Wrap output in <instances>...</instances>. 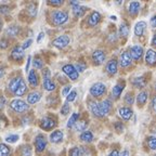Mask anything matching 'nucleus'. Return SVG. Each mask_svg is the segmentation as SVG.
<instances>
[{
	"label": "nucleus",
	"mask_w": 156,
	"mask_h": 156,
	"mask_svg": "<svg viewBox=\"0 0 156 156\" xmlns=\"http://www.w3.org/2000/svg\"><path fill=\"white\" fill-rule=\"evenodd\" d=\"M108 156H119V153H118V151H117V150H114V151H113Z\"/></svg>",
	"instance_id": "55"
},
{
	"label": "nucleus",
	"mask_w": 156,
	"mask_h": 156,
	"mask_svg": "<svg viewBox=\"0 0 156 156\" xmlns=\"http://www.w3.org/2000/svg\"><path fill=\"white\" fill-rule=\"evenodd\" d=\"M86 10L87 8L86 7H81L80 5H76V7H73V12H74V15L76 17H81L83 14H85Z\"/></svg>",
	"instance_id": "26"
},
{
	"label": "nucleus",
	"mask_w": 156,
	"mask_h": 156,
	"mask_svg": "<svg viewBox=\"0 0 156 156\" xmlns=\"http://www.w3.org/2000/svg\"><path fill=\"white\" fill-rule=\"evenodd\" d=\"M152 106H153L154 111H156V97L153 98V100H152Z\"/></svg>",
	"instance_id": "54"
},
{
	"label": "nucleus",
	"mask_w": 156,
	"mask_h": 156,
	"mask_svg": "<svg viewBox=\"0 0 156 156\" xmlns=\"http://www.w3.org/2000/svg\"><path fill=\"white\" fill-rule=\"evenodd\" d=\"M115 128H116V130L118 132H122V130H124V126H122V122H115Z\"/></svg>",
	"instance_id": "48"
},
{
	"label": "nucleus",
	"mask_w": 156,
	"mask_h": 156,
	"mask_svg": "<svg viewBox=\"0 0 156 156\" xmlns=\"http://www.w3.org/2000/svg\"><path fill=\"white\" fill-rule=\"evenodd\" d=\"M35 145H36V150L38 152H42L46 149L47 145V140L42 134H38L35 139Z\"/></svg>",
	"instance_id": "7"
},
{
	"label": "nucleus",
	"mask_w": 156,
	"mask_h": 156,
	"mask_svg": "<svg viewBox=\"0 0 156 156\" xmlns=\"http://www.w3.org/2000/svg\"><path fill=\"white\" fill-rule=\"evenodd\" d=\"M154 156H156V155H154Z\"/></svg>",
	"instance_id": "64"
},
{
	"label": "nucleus",
	"mask_w": 156,
	"mask_h": 156,
	"mask_svg": "<svg viewBox=\"0 0 156 156\" xmlns=\"http://www.w3.org/2000/svg\"><path fill=\"white\" fill-rule=\"evenodd\" d=\"M28 83H30L32 87H37V85H38V78H37V75H36V73H35V71L29 72Z\"/></svg>",
	"instance_id": "28"
},
{
	"label": "nucleus",
	"mask_w": 156,
	"mask_h": 156,
	"mask_svg": "<svg viewBox=\"0 0 156 156\" xmlns=\"http://www.w3.org/2000/svg\"><path fill=\"white\" fill-rule=\"evenodd\" d=\"M34 66L35 68H38V69H40V68H42V66H44V62H42V60L40 58H36L34 60Z\"/></svg>",
	"instance_id": "38"
},
{
	"label": "nucleus",
	"mask_w": 156,
	"mask_h": 156,
	"mask_svg": "<svg viewBox=\"0 0 156 156\" xmlns=\"http://www.w3.org/2000/svg\"><path fill=\"white\" fill-rule=\"evenodd\" d=\"M61 113H62V115H67L68 113H69V105H68L67 102L63 104V106H62V108H61Z\"/></svg>",
	"instance_id": "42"
},
{
	"label": "nucleus",
	"mask_w": 156,
	"mask_h": 156,
	"mask_svg": "<svg viewBox=\"0 0 156 156\" xmlns=\"http://www.w3.org/2000/svg\"><path fill=\"white\" fill-rule=\"evenodd\" d=\"M40 98H41V94L39 92L29 93V94L27 95V103H29V104H35V103H37L40 100Z\"/></svg>",
	"instance_id": "21"
},
{
	"label": "nucleus",
	"mask_w": 156,
	"mask_h": 156,
	"mask_svg": "<svg viewBox=\"0 0 156 156\" xmlns=\"http://www.w3.org/2000/svg\"><path fill=\"white\" fill-rule=\"evenodd\" d=\"M120 156H129V151H128V150H125Z\"/></svg>",
	"instance_id": "58"
},
{
	"label": "nucleus",
	"mask_w": 156,
	"mask_h": 156,
	"mask_svg": "<svg viewBox=\"0 0 156 156\" xmlns=\"http://www.w3.org/2000/svg\"><path fill=\"white\" fill-rule=\"evenodd\" d=\"M133 85L136 86V88H143V87H145L146 81L143 77H138V78H136V79H133Z\"/></svg>",
	"instance_id": "31"
},
{
	"label": "nucleus",
	"mask_w": 156,
	"mask_h": 156,
	"mask_svg": "<svg viewBox=\"0 0 156 156\" xmlns=\"http://www.w3.org/2000/svg\"><path fill=\"white\" fill-rule=\"evenodd\" d=\"M17 140H19V136L17 134H12V136H9L5 138V141L8 143H15Z\"/></svg>",
	"instance_id": "39"
},
{
	"label": "nucleus",
	"mask_w": 156,
	"mask_h": 156,
	"mask_svg": "<svg viewBox=\"0 0 156 156\" xmlns=\"http://www.w3.org/2000/svg\"><path fill=\"white\" fill-rule=\"evenodd\" d=\"M80 139L85 142H91L93 140V134L91 131H83L80 134Z\"/></svg>",
	"instance_id": "29"
},
{
	"label": "nucleus",
	"mask_w": 156,
	"mask_h": 156,
	"mask_svg": "<svg viewBox=\"0 0 156 156\" xmlns=\"http://www.w3.org/2000/svg\"><path fill=\"white\" fill-rule=\"evenodd\" d=\"M54 126H55V122L51 119L50 117H44L40 122V127L44 130H51Z\"/></svg>",
	"instance_id": "9"
},
{
	"label": "nucleus",
	"mask_w": 156,
	"mask_h": 156,
	"mask_svg": "<svg viewBox=\"0 0 156 156\" xmlns=\"http://www.w3.org/2000/svg\"><path fill=\"white\" fill-rule=\"evenodd\" d=\"M69 156H79V147H73L69 151Z\"/></svg>",
	"instance_id": "46"
},
{
	"label": "nucleus",
	"mask_w": 156,
	"mask_h": 156,
	"mask_svg": "<svg viewBox=\"0 0 156 156\" xmlns=\"http://www.w3.org/2000/svg\"><path fill=\"white\" fill-rule=\"evenodd\" d=\"M92 60H93V62H94V64H97V65H100V64H102L103 62H104L105 53L103 51H101V50H97V51L93 52Z\"/></svg>",
	"instance_id": "11"
},
{
	"label": "nucleus",
	"mask_w": 156,
	"mask_h": 156,
	"mask_svg": "<svg viewBox=\"0 0 156 156\" xmlns=\"http://www.w3.org/2000/svg\"><path fill=\"white\" fill-rule=\"evenodd\" d=\"M146 142H147V145H149V147L151 150H156V136H149L147 138V140H146Z\"/></svg>",
	"instance_id": "34"
},
{
	"label": "nucleus",
	"mask_w": 156,
	"mask_h": 156,
	"mask_svg": "<svg viewBox=\"0 0 156 156\" xmlns=\"http://www.w3.org/2000/svg\"><path fill=\"white\" fill-rule=\"evenodd\" d=\"M28 11L30 12V14L34 16V15L37 13V7L35 5H28Z\"/></svg>",
	"instance_id": "45"
},
{
	"label": "nucleus",
	"mask_w": 156,
	"mask_h": 156,
	"mask_svg": "<svg viewBox=\"0 0 156 156\" xmlns=\"http://www.w3.org/2000/svg\"><path fill=\"white\" fill-rule=\"evenodd\" d=\"M106 71L108 74H111V75H115V74L117 73V61L116 60H111L108 63H107L106 65Z\"/></svg>",
	"instance_id": "18"
},
{
	"label": "nucleus",
	"mask_w": 156,
	"mask_h": 156,
	"mask_svg": "<svg viewBox=\"0 0 156 156\" xmlns=\"http://www.w3.org/2000/svg\"><path fill=\"white\" fill-rule=\"evenodd\" d=\"M71 5H73V7H76V5H79V2H78V1H71Z\"/></svg>",
	"instance_id": "61"
},
{
	"label": "nucleus",
	"mask_w": 156,
	"mask_h": 156,
	"mask_svg": "<svg viewBox=\"0 0 156 156\" xmlns=\"http://www.w3.org/2000/svg\"><path fill=\"white\" fill-rule=\"evenodd\" d=\"M76 95H77V92L75 90L71 91V92L67 94V98H66V100H67V103L68 102H73L74 100L76 99Z\"/></svg>",
	"instance_id": "40"
},
{
	"label": "nucleus",
	"mask_w": 156,
	"mask_h": 156,
	"mask_svg": "<svg viewBox=\"0 0 156 156\" xmlns=\"http://www.w3.org/2000/svg\"><path fill=\"white\" fill-rule=\"evenodd\" d=\"M19 30L20 29L17 26H10L9 28L7 29V34L11 37H15L17 35V33H19Z\"/></svg>",
	"instance_id": "35"
},
{
	"label": "nucleus",
	"mask_w": 156,
	"mask_h": 156,
	"mask_svg": "<svg viewBox=\"0 0 156 156\" xmlns=\"http://www.w3.org/2000/svg\"><path fill=\"white\" fill-rule=\"evenodd\" d=\"M105 90H106V87H105L104 83H97L90 88V94L92 97H101L102 94H104Z\"/></svg>",
	"instance_id": "4"
},
{
	"label": "nucleus",
	"mask_w": 156,
	"mask_h": 156,
	"mask_svg": "<svg viewBox=\"0 0 156 156\" xmlns=\"http://www.w3.org/2000/svg\"><path fill=\"white\" fill-rule=\"evenodd\" d=\"M63 132L61 130H55L53 131L51 134H50V141L53 142V143H58V142H61L63 140Z\"/></svg>",
	"instance_id": "17"
},
{
	"label": "nucleus",
	"mask_w": 156,
	"mask_h": 156,
	"mask_svg": "<svg viewBox=\"0 0 156 156\" xmlns=\"http://www.w3.org/2000/svg\"><path fill=\"white\" fill-rule=\"evenodd\" d=\"M151 25L153 27H156V16H153L151 19Z\"/></svg>",
	"instance_id": "53"
},
{
	"label": "nucleus",
	"mask_w": 156,
	"mask_h": 156,
	"mask_svg": "<svg viewBox=\"0 0 156 156\" xmlns=\"http://www.w3.org/2000/svg\"><path fill=\"white\" fill-rule=\"evenodd\" d=\"M99 107H100L102 116H105V115H107L110 113L111 107H112V103H111L110 100H104L101 103H99Z\"/></svg>",
	"instance_id": "10"
},
{
	"label": "nucleus",
	"mask_w": 156,
	"mask_h": 156,
	"mask_svg": "<svg viewBox=\"0 0 156 156\" xmlns=\"http://www.w3.org/2000/svg\"><path fill=\"white\" fill-rule=\"evenodd\" d=\"M78 118H79V114H77V113H74V114L71 116V118L68 119V122H67L68 128H72V127H73L74 125L78 122Z\"/></svg>",
	"instance_id": "32"
},
{
	"label": "nucleus",
	"mask_w": 156,
	"mask_h": 156,
	"mask_svg": "<svg viewBox=\"0 0 156 156\" xmlns=\"http://www.w3.org/2000/svg\"><path fill=\"white\" fill-rule=\"evenodd\" d=\"M75 67V69L77 72H83L86 69V64H83V63H77L76 64V66H74Z\"/></svg>",
	"instance_id": "44"
},
{
	"label": "nucleus",
	"mask_w": 156,
	"mask_h": 156,
	"mask_svg": "<svg viewBox=\"0 0 156 156\" xmlns=\"http://www.w3.org/2000/svg\"><path fill=\"white\" fill-rule=\"evenodd\" d=\"M63 72L68 76L69 79H72V80H76V79H78V72L76 71L75 67H74L73 65H71V64L64 65L63 66Z\"/></svg>",
	"instance_id": "6"
},
{
	"label": "nucleus",
	"mask_w": 156,
	"mask_h": 156,
	"mask_svg": "<svg viewBox=\"0 0 156 156\" xmlns=\"http://www.w3.org/2000/svg\"><path fill=\"white\" fill-rule=\"evenodd\" d=\"M5 104V98L3 95H0V108H3Z\"/></svg>",
	"instance_id": "51"
},
{
	"label": "nucleus",
	"mask_w": 156,
	"mask_h": 156,
	"mask_svg": "<svg viewBox=\"0 0 156 156\" xmlns=\"http://www.w3.org/2000/svg\"><path fill=\"white\" fill-rule=\"evenodd\" d=\"M125 102L128 105H131L133 103V97H132V93H127L126 97H125Z\"/></svg>",
	"instance_id": "41"
},
{
	"label": "nucleus",
	"mask_w": 156,
	"mask_h": 156,
	"mask_svg": "<svg viewBox=\"0 0 156 156\" xmlns=\"http://www.w3.org/2000/svg\"><path fill=\"white\" fill-rule=\"evenodd\" d=\"M32 42H33L32 39H28V40H26V41L24 42V44L22 46L23 50H24V49H27V48H28V47L30 46V44H32Z\"/></svg>",
	"instance_id": "50"
},
{
	"label": "nucleus",
	"mask_w": 156,
	"mask_h": 156,
	"mask_svg": "<svg viewBox=\"0 0 156 156\" xmlns=\"http://www.w3.org/2000/svg\"><path fill=\"white\" fill-rule=\"evenodd\" d=\"M131 56H130L129 52H122V55H120L119 58V64L122 67H127L131 64Z\"/></svg>",
	"instance_id": "12"
},
{
	"label": "nucleus",
	"mask_w": 156,
	"mask_h": 156,
	"mask_svg": "<svg viewBox=\"0 0 156 156\" xmlns=\"http://www.w3.org/2000/svg\"><path fill=\"white\" fill-rule=\"evenodd\" d=\"M124 87H125V83H117V85L114 86V88H113V95H114L115 98H119V95L122 94V90H124Z\"/></svg>",
	"instance_id": "24"
},
{
	"label": "nucleus",
	"mask_w": 156,
	"mask_h": 156,
	"mask_svg": "<svg viewBox=\"0 0 156 156\" xmlns=\"http://www.w3.org/2000/svg\"><path fill=\"white\" fill-rule=\"evenodd\" d=\"M152 44H153V46H156V35H154L153 39H152Z\"/></svg>",
	"instance_id": "60"
},
{
	"label": "nucleus",
	"mask_w": 156,
	"mask_h": 156,
	"mask_svg": "<svg viewBox=\"0 0 156 156\" xmlns=\"http://www.w3.org/2000/svg\"><path fill=\"white\" fill-rule=\"evenodd\" d=\"M10 153L9 146L5 145V144H0V156H8Z\"/></svg>",
	"instance_id": "36"
},
{
	"label": "nucleus",
	"mask_w": 156,
	"mask_h": 156,
	"mask_svg": "<svg viewBox=\"0 0 156 156\" xmlns=\"http://www.w3.org/2000/svg\"><path fill=\"white\" fill-rule=\"evenodd\" d=\"M26 90H27L26 83H25L24 79H23V80L21 81V83H20V86L17 87V89L14 91V94L16 95V97H22V95L26 92Z\"/></svg>",
	"instance_id": "23"
},
{
	"label": "nucleus",
	"mask_w": 156,
	"mask_h": 156,
	"mask_svg": "<svg viewBox=\"0 0 156 156\" xmlns=\"http://www.w3.org/2000/svg\"><path fill=\"white\" fill-rule=\"evenodd\" d=\"M44 33H40V34H39V36H38V38H37V41H38V42L41 41V39L44 38Z\"/></svg>",
	"instance_id": "56"
},
{
	"label": "nucleus",
	"mask_w": 156,
	"mask_h": 156,
	"mask_svg": "<svg viewBox=\"0 0 156 156\" xmlns=\"http://www.w3.org/2000/svg\"><path fill=\"white\" fill-rule=\"evenodd\" d=\"M145 62L149 65H155L156 64V51L150 49L145 54Z\"/></svg>",
	"instance_id": "14"
},
{
	"label": "nucleus",
	"mask_w": 156,
	"mask_h": 156,
	"mask_svg": "<svg viewBox=\"0 0 156 156\" xmlns=\"http://www.w3.org/2000/svg\"><path fill=\"white\" fill-rule=\"evenodd\" d=\"M11 55H12V58H14L15 61H20V60H22L23 56H24V50H23L22 47L16 46L13 48Z\"/></svg>",
	"instance_id": "13"
},
{
	"label": "nucleus",
	"mask_w": 156,
	"mask_h": 156,
	"mask_svg": "<svg viewBox=\"0 0 156 156\" xmlns=\"http://www.w3.org/2000/svg\"><path fill=\"white\" fill-rule=\"evenodd\" d=\"M1 27H2V22L0 21V30H1Z\"/></svg>",
	"instance_id": "62"
},
{
	"label": "nucleus",
	"mask_w": 156,
	"mask_h": 156,
	"mask_svg": "<svg viewBox=\"0 0 156 156\" xmlns=\"http://www.w3.org/2000/svg\"><path fill=\"white\" fill-rule=\"evenodd\" d=\"M0 47H1V49H5L8 47V41L5 40V39H2V40H1V42H0Z\"/></svg>",
	"instance_id": "52"
},
{
	"label": "nucleus",
	"mask_w": 156,
	"mask_h": 156,
	"mask_svg": "<svg viewBox=\"0 0 156 156\" xmlns=\"http://www.w3.org/2000/svg\"><path fill=\"white\" fill-rule=\"evenodd\" d=\"M142 54H143V48L139 44H136L130 49V56L133 60H140Z\"/></svg>",
	"instance_id": "8"
},
{
	"label": "nucleus",
	"mask_w": 156,
	"mask_h": 156,
	"mask_svg": "<svg viewBox=\"0 0 156 156\" xmlns=\"http://www.w3.org/2000/svg\"><path fill=\"white\" fill-rule=\"evenodd\" d=\"M146 100H147V92L146 91H142L139 93V95L136 97V103L139 106H143L145 104Z\"/></svg>",
	"instance_id": "25"
},
{
	"label": "nucleus",
	"mask_w": 156,
	"mask_h": 156,
	"mask_svg": "<svg viewBox=\"0 0 156 156\" xmlns=\"http://www.w3.org/2000/svg\"><path fill=\"white\" fill-rule=\"evenodd\" d=\"M128 34H129V28H128L126 23H122L119 27V35L122 37H127Z\"/></svg>",
	"instance_id": "33"
},
{
	"label": "nucleus",
	"mask_w": 156,
	"mask_h": 156,
	"mask_svg": "<svg viewBox=\"0 0 156 156\" xmlns=\"http://www.w3.org/2000/svg\"><path fill=\"white\" fill-rule=\"evenodd\" d=\"M42 75H44V88L47 91H53L54 89H55V83L51 81L49 68H46V69L42 72Z\"/></svg>",
	"instance_id": "3"
},
{
	"label": "nucleus",
	"mask_w": 156,
	"mask_h": 156,
	"mask_svg": "<svg viewBox=\"0 0 156 156\" xmlns=\"http://www.w3.org/2000/svg\"><path fill=\"white\" fill-rule=\"evenodd\" d=\"M100 20H101L100 13L94 11V12L91 13V15L89 16V19H88V24L90 25V26H95L98 23L100 22Z\"/></svg>",
	"instance_id": "16"
},
{
	"label": "nucleus",
	"mask_w": 156,
	"mask_h": 156,
	"mask_svg": "<svg viewBox=\"0 0 156 156\" xmlns=\"http://www.w3.org/2000/svg\"><path fill=\"white\" fill-rule=\"evenodd\" d=\"M63 0H49L48 3L51 5H55V7H58V5H63Z\"/></svg>",
	"instance_id": "43"
},
{
	"label": "nucleus",
	"mask_w": 156,
	"mask_h": 156,
	"mask_svg": "<svg viewBox=\"0 0 156 156\" xmlns=\"http://www.w3.org/2000/svg\"><path fill=\"white\" fill-rule=\"evenodd\" d=\"M74 127H75V129L77 131H83L87 128V122L86 120H79V122H77L74 125Z\"/></svg>",
	"instance_id": "30"
},
{
	"label": "nucleus",
	"mask_w": 156,
	"mask_h": 156,
	"mask_svg": "<svg viewBox=\"0 0 156 156\" xmlns=\"http://www.w3.org/2000/svg\"><path fill=\"white\" fill-rule=\"evenodd\" d=\"M69 40H71V39H69V37H68L67 35H62V36H58V38L54 39L52 44L58 49H63L69 44Z\"/></svg>",
	"instance_id": "5"
},
{
	"label": "nucleus",
	"mask_w": 156,
	"mask_h": 156,
	"mask_svg": "<svg viewBox=\"0 0 156 156\" xmlns=\"http://www.w3.org/2000/svg\"><path fill=\"white\" fill-rule=\"evenodd\" d=\"M3 74H5V68H3V67H0V78L2 77Z\"/></svg>",
	"instance_id": "59"
},
{
	"label": "nucleus",
	"mask_w": 156,
	"mask_h": 156,
	"mask_svg": "<svg viewBox=\"0 0 156 156\" xmlns=\"http://www.w3.org/2000/svg\"><path fill=\"white\" fill-rule=\"evenodd\" d=\"M51 17H52V22H53V24L62 25L68 20V13L66 12V11H60V10H58V11L52 12Z\"/></svg>",
	"instance_id": "1"
},
{
	"label": "nucleus",
	"mask_w": 156,
	"mask_h": 156,
	"mask_svg": "<svg viewBox=\"0 0 156 156\" xmlns=\"http://www.w3.org/2000/svg\"><path fill=\"white\" fill-rule=\"evenodd\" d=\"M79 156H92L91 155L90 150L86 147V146H81L79 149Z\"/></svg>",
	"instance_id": "37"
},
{
	"label": "nucleus",
	"mask_w": 156,
	"mask_h": 156,
	"mask_svg": "<svg viewBox=\"0 0 156 156\" xmlns=\"http://www.w3.org/2000/svg\"><path fill=\"white\" fill-rule=\"evenodd\" d=\"M10 107L16 113H24L29 108L28 104L26 102H24L23 100H20V99L13 100L11 102V104H10Z\"/></svg>",
	"instance_id": "2"
},
{
	"label": "nucleus",
	"mask_w": 156,
	"mask_h": 156,
	"mask_svg": "<svg viewBox=\"0 0 156 156\" xmlns=\"http://www.w3.org/2000/svg\"><path fill=\"white\" fill-rule=\"evenodd\" d=\"M71 86H65V87L63 88V90H62V94L63 95H67L68 93H69V91H71Z\"/></svg>",
	"instance_id": "49"
},
{
	"label": "nucleus",
	"mask_w": 156,
	"mask_h": 156,
	"mask_svg": "<svg viewBox=\"0 0 156 156\" xmlns=\"http://www.w3.org/2000/svg\"><path fill=\"white\" fill-rule=\"evenodd\" d=\"M155 89H156V86H155Z\"/></svg>",
	"instance_id": "63"
},
{
	"label": "nucleus",
	"mask_w": 156,
	"mask_h": 156,
	"mask_svg": "<svg viewBox=\"0 0 156 156\" xmlns=\"http://www.w3.org/2000/svg\"><path fill=\"white\" fill-rule=\"evenodd\" d=\"M89 107H90V111L92 112L93 115L98 117H103L102 114H101V111H100V107H99V103L94 102V101H91L89 103Z\"/></svg>",
	"instance_id": "19"
},
{
	"label": "nucleus",
	"mask_w": 156,
	"mask_h": 156,
	"mask_svg": "<svg viewBox=\"0 0 156 156\" xmlns=\"http://www.w3.org/2000/svg\"><path fill=\"white\" fill-rule=\"evenodd\" d=\"M145 27H146V23L143 22V21L136 23V27H134V34H136V36H142L144 30H145Z\"/></svg>",
	"instance_id": "20"
},
{
	"label": "nucleus",
	"mask_w": 156,
	"mask_h": 156,
	"mask_svg": "<svg viewBox=\"0 0 156 156\" xmlns=\"http://www.w3.org/2000/svg\"><path fill=\"white\" fill-rule=\"evenodd\" d=\"M9 11L10 8L8 5H1L0 7V13H2V14H7V13H9Z\"/></svg>",
	"instance_id": "47"
},
{
	"label": "nucleus",
	"mask_w": 156,
	"mask_h": 156,
	"mask_svg": "<svg viewBox=\"0 0 156 156\" xmlns=\"http://www.w3.org/2000/svg\"><path fill=\"white\" fill-rule=\"evenodd\" d=\"M29 64H30V56H28V60H27V64H26V72H27V73H28Z\"/></svg>",
	"instance_id": "57"
},
{
	"label": "nucleus",
	"mask_w": 156,
	"mask_h": 156,
	"mask_svg": "<svg viewBox=\"0 0 156 156\" xmlns=\"http://www.w3.org/2000/svg\"><path fill=\"white\" fill-rule=\"evenodd\" d=\"M140 10V2L138 1H132L129 3V13L132 15H136Z\"/></svg>",
	"instance_id": "27"
},
{
	"label": "nucleus",
	"mask_w": 156,
	"mask_h": 156,
	"mask_svg": "<svg viewBox=\"0 0 156 156\" xmlns=\"http://www.w3.org/2000/svg\"><path fill=\"white\" fill-rule=\"evenodd\" d=\"M22 80H23L22 77H15V78H13L12 80L10 81V83H9L10 90L14 93V91L17 89V87L20 86V83H21V81H22Z\"/></svg>",
	"instance_id": "22"
},
{
	"label": "nucleus",
	"mask_w": 156,
	"mask_h": 156,
	"mask_svg": "<svg viewBox=\"0 0 156 156\" xmlns=\"http://www.w3.org/2000/svg\"><path fill=\"white\" fill-rule=\"evenodd\" d=\"M118 112H119V116L125 120L130 119V118H131V116H132V114H133L132 110H131V108H129V107H120Z\"/></svg>",
	"instance_id": "15"
}]
</instances>
